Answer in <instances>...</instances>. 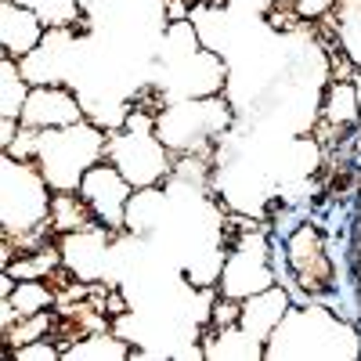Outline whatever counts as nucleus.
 Instances as JSON below:
<instances>
[{
  "label": "nucleus",
  "instance_id": "obj_3",
  "mask_svg": "<svg viewBox=\"0 0 361 361\" xmlns=\"http://www.w3.org/2000/svg\"><path fill=\"white\" fill-rule=\"evenodd\" d=\"M228 127H231V102H224V94L170 102L156 119V134L173 156L185 152L206 156V148L217 145Z\"/></svg>",
  "mask_w": 361,
  "mask_h": 361
},
{
  "label": "nucleus",
  "instance_id": "obj_25",
  "mask_svg": "<svg viewBox=\"0 0 361 361\" xmlns=\"http://www.w3.org/2000/svg\"><path fill=\"white\" fill-rule=\"evenodd\" d=\"M354 90H357V109H361V69L354 73Z\"/></svg>",
  "mask_w": 361,
  "mask_h": 361
},
{
  "label": "nucleus",
  "instance_id": "obj_24",
  "mask_svg": "<svg viewBox=\"0 0 361 361\" xmlns=\"http://www.w3.org/2000/svg\"><path fill=\"white\" fill-rule=\"evenodd\" d=\"M18 119H0V148H8L11 141H15V134H18Z\"/></svg>",
  "mask_w": 361,
  "mask_h": 361
},
{
  "label": "nucleus",
  "instance_id": "obj_6",
  "mask_svg": "<svg viewBox=\"0 0 361 361\" xmlns=\"http://www.w3.org/2000/svg\"><path fill=\"white\" fill-rule=\"evenodd\" d=\"M228 58L209 51V47H199L195 54H185L177 62L166 66V80L159 83L166 90L170 102H180V98H214V94H224L228 87Z\"/></svg>",
  "mask_w": 361,
  "mask_h": 361
},
{
  "label": "nucleus",
  "instance_id": "obj_16",
  "mask_svg": "<svg viewBox=\"0 0 361 361\" xmlns=\"http://www.w3.org/2000/svg\"><path fill=\"white\" fill-rule=\"evenodd\" d=\"M33 83L25 80L18 58H0V119H22V109H25V98Z\"/></svg>",
  "mask_w": 361,
  "mask_h": 361
},
{
  "label": "nucleus",
  "instance_id": "obj_21",
  "mask_svg": "<svg viewBox=\"0 0 361 361\" xmlns=\"http://www.w3.org/2000/svg\"><path fill=\"white\" fill-rule=\"evenodd\" d=\"M11 357H15V361H58V357H62V347L44 336V340H33V343L15 347Z\"/></svg>",
  "mask_w": 361,
  "mask_h": 361
},
{
  "label": "nucleus",
  "instance_id": "obj_5",
  "mask_svg": "<svg viewBox=\"0 0 361 361\" xmlns=\"http://www.w3.org/2000/svg\"><path fill=\"white\" fill-rule=\"evenodd\" d=\"M105 159L123 173L134 188H152L173 177V152L159 141L156 130H112L105 145Z\"/></svg>",
  "mask_w": 361,
  "mask_h": 361
},
{
  "label": "nucleus",
  "instance_id": "obj_22",
  "mask_svg": "<svg viewBox=\"0 0 361 361\" xmlns=\"http://www.w3.org/2000/svg\"><path fill=\"white\" fill-rule=\"evenodd\" d=\"M224 4L243 18H264L271 8H275V0H224Z\"/></svg>",
  "mask_w": 361,
  "mask_h": 361
},
{
  "label": "nucleus",
  "instance_id": "obj_1",
  "mask_svg": "<svg viewBox=\"0 0 361 361\" xmlns=\"http://www.w3.org/2000/svg\"><path fill=\"white\" fill-rule=\"evenodd\" d=\"M105 145H109V130H102L90 119L73 127H51V130H40L33 163L44 170L47 185L54 192H76L83 173L105 159Z\"/></svg>",
  "mask_w": 361,
  "mask_h": 361
},
{
  "label": "nucleus",
  "instance_id": "obj_4",
  "mask_svg": "<svg viewBox=\"0 0 361 361\" xmlns=\"http://www.w3.org/2000/svg\"><path fill=\"white\" fill-rule=\"evenodd\" d=\"M224 267L217 279V293L231 300H246L267 286H275V264H271V243L264 235V224L243 228L224 246Z\"/></svg>",
  "mask_w": 361,
  "mask_h": 361
},
{
  "label": "nucleus",
  "instance_id": "obj_9",
  "mask_svg": "<svg viewBox=\"0 0 361 361\" xmlns=\"http://www.w3.org/2000/svg\"><path fill=\"white\" fill-rule=\"evenodd\" d=\"M87 119V105L73 83H37L25 98L22 119L18 123L51 130V127H73Z\"/></svg>",
  "mask_w": 361,
  "mask_h": 361
},
{
  "label": "nucleus",
  "instance_id": "obj_12",
  "mask_svg": "<svg viewBox=\"0 0 361 361\" xmlns=\"http://www.w3.org/2000/svg\"><path fill=\"white\" fill-rule=\"evenodd\" d=\"M318 22H325V29L333 33V40H325V44L343 51L347 62L361 69V0H336L333 11Z\"/></svg>",
  "mask_w": 361,
  "mask_h": 361
},
{
  "label": "nucleus",
  "instance_id": "obj_20",
  "mask_svg": "<svg viewBox=\"0 0 361 361\" xmlns=\"http://www.w3.org/2000/svg\"><path fill=\"white\" fill-rule=\"evenodd\" d=\"M18 4L33 8L47 25H76V22L83 18V11H80L76 0H18Z\"/></svg>",
  "mask_w": 361,
  "mask_h": 361
},
{
  "label": "nucleus",
  "instance_id": "obj_18",
  "mask_svg": "<svg viewBox=\"0 0 361 361\" xmlns=\"http://www.w3.org/2000/svg\"><path fill=\"white\" fill-rule=\"evenodd\" d=\"M134 350L137 347H130V340L119 336L116 329H102V333H90L80 343H73L66 350V357H102V361L112 357V361H127V357H134Z\"/></svg>",
  "mask_w": 361,
  "mask_h": 361
},
{
  "label": "nucleus",
  "instance_id": "obj_23",
  "mask_svg": "<svg viewBox=\"0 0 361 361\" xmlns=\"http://www.w3.org/2000/svg\"><path fill=\"white\" fill-rule=\"evenodd\" d=\"M289 4L304 15L307 22H318V18H325L329 11H333V4L336 0H289Z\"/></svg>",
  "mask_w": 361,
  "mask_h": 361
},
{
  "label": "nucleus",
  "instance_id": "obj_17",
  "mask_svg": "<svg viewBox=\"0 0 361 361\" xmlns=\"http://www.w3.org/2000/svg\"><path fill=\"white\" fill-rule=\"evenodd\" d=\"M0 300H11V307L18 311V318L44 314V311L58 307V293H54V286H47V279H18L11 296H0Z\"/></svg>",
  "mask_w": 361,
  "mask_h": 361
},
{
  "label": "nucleus",
  "instance_id": "obj_15",
  "mask_svg": "<svg viewBox=\"0 0 361 361\" xmlns=\"http://www.w3.org/2000/svg\"><path fill=\"white\" fill-rule=\"evenodd\" d=\"M51 228L58 235H73V231L98 228V217H94V209L87 206V199L80 192H54V199H51Z\"/></svg>",
  "mask_w": 361,
  "mask_h": 361
},
{
  "label": "nucleus",
  "instance_id": "obj_8",
  "mask_svg": "<svg viewBox=\"0 0 361 361\" xmlns=\"http://www.w3.org/2000/svg\"><path fill=\"white\" fill-rule=\"evenodd\" d=\"M76 192L87 199L90 209H94V217H98L102 228H109V231H127V206H130L134 185H130V180L119 173L109 159H102V163L90 166V170L83 173V180H80Z\"/></svg>",
  "mask_w": 361,
  "mask_h": 361
},
{
  "label": "nucleus",
  "instance_id": "obj_11",
  "mask_svg": "<svg viewBox=\"0 0 361 361\" xmlns=\"http://www.w3.org/2000/svg\"><path fill=\"white\" fill-rule=\"evenodd\" d=\"M289 314V293L282 286H267L253 296L243 300V311H238V325L246 333L267 347V340L275 336V329L282 325V318Z\"/></svg>",
  "mask_w": 361,
  "mask_h": 361
},
{
  "label": "nucleus",
  "instance_id": "obj_7",
  "mask_svg": "<svg viewBox=\"0 0 361 361\" xmlns=\"http://www.w3.org/2000/svg\"><path fill=\"white\" fill-rule=\"evenodd\" d=\"M286 267L289 275L300 282V289H307L311 296L333 293V260H329V246L318 224L304 221L296 231L286 235Z\"/></svg>",
  "mask_w": 361,
  "mask_h": 361
},
{
  "label": "nucleus",
  "instance_id": "obj_10",
  "mask_svg": "<svg viewBox=\"0 0 361 361\" xmlns=\"http://www.w3.org/2000/svg\"><path fill=\"white\" fill-rule=\"evenodd\" d=\"M47 29L51 25L33 8L18 4V0H0V47H4L8 58L22 62L25 54H33L44 44Z\"/></svg>",
  "mask_w": 361,
  "mask_h": 361
},
{
  "label": "nucleus",
  "instance_id": "obj_19",
  "mask_svg": "<svg viewBox=\"0 0 361 361\" xmlns=\"http://www.w3.org/2000/svg\"><path fill=\"white\" fill-rule=\"evenodd\" d=\"M51 325H54V311H44V314H29V318H18L11 329H4V333H0V336H4V354L11 357V350H15V347L51 336Z\"/></svg>",
  "mask_w": 361,
  "mask_h": 361
},
{
  "label": "nucleus",
  "instance_id": "obj_13",
  "mask_svg": "<svg viewBox=\"0 0 361 361\" xmlns=\"http://www.w3.org/2000/svg\"><path fill=\"white\" fill-rule=\"evenodd\" d=\"M322 123L336 134H354L361 127V109H357V90L354 80H333L322 94Z\"/></svg>",
  "mask_w": 361,
  "mask_h": 361
},
{
  "label": "nucleus",
  "instance_id": "obj_2",
  "mask_svg": "<svg viewBox=\"0 0 361 361\" xmlns=\"http://www.w3.org/2000/svg\"><path fill=\"white\" fill-rule=\"evenodd\" d=\"M4 170H0V224L4 235L18 238L29 231L51 228V199L54 188L47 185L44 170L33 159H15L11 152H4Z\"/></svg>",
  "mask_w": 361,
  "mask_h": 361
},
{
  "label": "nucleus",
  "instance_id": "obj_14",
  "mask_svg": "<svg viewBox=\"0 0 361 361\" xmlns=\"http://www.w3.org/2000/svg\"><path fill=\"white\" fill-rule=\"evenodd\" d=\"M166 188L152 185V188H134L130 206H127V231L130 235H152L159 224H166Z\"/></svg>",
  "mask_w": 361,
  "mask_h": 361
}]
</instances>
